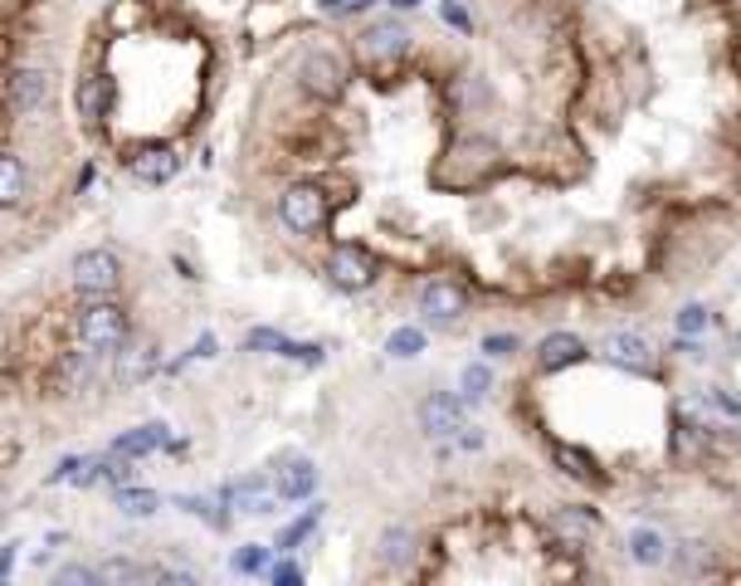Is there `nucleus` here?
<instances>
[{
	"instance_id": "9b49d317",
	"label": "nucleus",
	"mask_w": 741,
	"mask_h": 586,
	"mask_svg": "<svg viewBox=\"0 0 741 586\" xmlns=\"http://www.w3.org/2000/svg\"><path fill=\"white\" fill-rule=\"evenodd\" d=\"M405 44H410V34H405V24H395V20H376V24H370V30L362 34V54L370 59V64L405 54Z\"/></svg>"
},
{
	"instance_id": "f704fd0d",
	"label": "nucleus",
	"mask_w": 741,
	"mask_h": 586,
	"mask_svg": "<svg viewBox=\"0 0 741 586\" xmlns=\"http://www.w3.org/2000/svg\"><path fill=\"white\" fill-rule=\"evenodd\" d=\"M274 582L293 586V582H303V572H298V567H274Z\"/></svg>"
},
{
	"instance_id": "39448f33",
	"label": "nucleus",
	"mask_w": 741,
	"mask_h": 586,
	"mask_svg": "<svg viewBox=\"0 0 741 586\" xmlns=\"http://www.w3.org/2000/svg\"><path fill=\"white\" fill-rule=\"evenodd\" d=\"M327 274H332V284H337V289L362 293V289L376 284V260H370L362 244H337L332 260H327Z\"/></svg>"
},
{
	"instance_id": "ddd939ff",
	"label": "nucleus",
	"mask_w": 741,
	"mask_h": 586,
	"mask_svg": "<svg viewBox=\"0 0 741 586\" xmlns=\"http://www.w3.org/2000/svg\"><path fill=\"white\" fill-rule=\"evenodd\" d=\"M156 362H162V352L152 347V342H122V357H118V382L122 386H138V382H146V376L156 372Z\"/></svg>"
},
{
	"instance_id": "f8f14e48",
	"label": "nucleus",
	"mask_w": 741,
	"mask_h": 586,
	"mask_svg": "<svg viewBox=\"0 0 741 586\" xmlns=\"http://www.w3.org/2000/svg\"><path fill=\"white\" fill-rule=\"evenodd\" d=\"M181 171V156L171 152V146H142L138 156H132V176L146 181V186H162Z\"/></svg>"
},
{
	"instance_id": "f257e3e1",
	"label": "nucleus",
	"mask_w": 741,
	"mask_h": 586,
	"mask_svg": "<svg viewBox=\"0 0 741 586\" xmlns=\"http://www.w3.org/2000/svg\"><path fill=\"white\" fill-rule=\"evenodd\" d=\"M79 342L93 352H118L128 342V313L118 303H93V309L79 313Z\"/></svg>"
},
{
	"instance_id": "f3484780",
	"label": "nucleus",
	"mask_w": 741,
	"mask_h": 586,
	"mask_svg": "<svg viewBox=\"0 0 741 586\" xmlns=\"http://www.w3.org/2000/svg\"><path fill=\"white\" fill-rule=\"evenodd\" d=\"M278 498H307L317 488V469H313V459H288L278 469Z\"/></svg>"
},
{
	"instance_id": "dca6fc26",
	"label": "nucleus",
	"mask_w": 741,
	"mask_h": 586,
	"mask_svg": "<svg viewBox=\"0 0 741 586\" xmlns=\"http://www.w3.org/2000/svg\"><path fill=\"white\" fill-rule=\"evenodd\" d=\"M415 533L410 528H386V533H380V543H376V557H380V567H395V572H400V567H410V562H415Z\"/></svg>"
},
{
	"instance_id": "b1692460",
	"label": "nucleus",
	"mask_w": 741,
	"mask_h": 586,
	"mask_svg": "<svg viewBox=\"0 0 741 586\" xmlns=\"http://www.w3.org/2000/svg\"><path fill=\"white\" fill-rule=\"evenodd\" d=\"M118 508L132 513V518H146L156 508V494L152 488H118Z\"/></svg>"
},
{
	"instance_id": "aec40b11",
	"label": "nucleus",
	"mask_w": 741,
	"mask_h": 586,
	"mask_svg": "<svg viewBox=\"0 0 741 586\" xmlns=\"http://www.w3.org/2000/svg\"><path fill=\"white\" fill-rule=\"evenodd\" d=\"M629 557L639 562V567H659V562H669V543H663L653 528H639L629 537Z\"/></svg>"
},
{
	"instance_id": "a211bd4d",
	"label": "nucleus",
	"mask_w": 741,
	"mask_h": 586,
	"mask_svg": "<svg viewBox=\"0 0 741 586\" xmlns=\"http://www.w3.org/2000/svg\"><path fill=\"white\" fill-rule=\"evenodd\" d=\"M108 103H113V79H108V73H93V79H83V89H79V113L89 118V122H103Z\"/></svg>"
},
{
	"instance_id": "393cba45",
	"label": "nucleus",
	"mask_w": 741,
	"mask_h": 586,
	"mask_svg": "<svg viewBox=\"0 0 741 586\" xmlns=\"http://www.w3.org/2000/svg\"><path fill=\"white\" fill-rule=\"evenodd\" d=\"M317 518H323V508H307L298 523H288V528H283V537H278V547H283V553H288V547H298L303 537L317 528Z\"/></svg>"
},
{
	"instance_id": "9d476101",
	"label": "nucleus",
	"mask_w": 741,
	"mask_h": 586,
	"mask_svg": "<svg viewBox=\"0 0 741 586\" xmlns=\"http://www.w3.org/2000/svg\"><path fill=\"white\" fill-rule=\"evenodd\" d=\"M419 309L435 317V323H454L468 309V293L454 279H435V284H425V293H419Z\"/></svg>"
},
{
	"instance_id": "c85d7f7f",
	"label": "nucleus",
	"mask_w": 741,
	"mask_h": 586,
	"mask_svg": "<svg viewBox=\"0 0 741 586\" xmlns=\"http://www.w3.org/2000/svg\"><path fill=\"white\" fill-rule=\"evenodd\" d=\"M708 327V309H698V303H688L683 313H678V333H702Z\"/></svg>"
},
{
	"instance_id": "1a4fd4ad",
	"label": "nucleus",
	"mask_w": 741,
	"mask_h": 586,
	"mask_svg": "<svg viewBox=\"0 0 741 586\" xmlns=\"http://www.w3.org/2000/svg\"><path fill=\"white\" fill-rule=\"evenodd\" d=\"M600 352H605V362L625 366V372H653V347L639 333H610Z\"/></svg>"
},
{
	"instance_id": "72a5a7b5",
	"label": "nucleus",
	"mask_w": 741,
	"mask_h": 586,
	"mask_svg": "<svg viewBox=\"0 0 741 586\" xmlns=\"http://www.w3.org/2000/svg\"><path fill=\"white\" fill-rule=\"evenodd\" d=\"M444 20H449V24H459V30H468V16H464V6H454V0H449V6H444Z\"/></svg>"
},
{
	"instance_id": "6ab92c4d",
	"label": "nucleus",
	"mask_w": 741,
	"mask_h": 586,
	"mask_svg": "<svg viewBox=\"0 0 741 586\" xmlns=\"http://www.w3.org/2000/svg\"><path fill=\"white\" fill-rule=\"evenodd\" d=\"M156 445H166V425H138L132 435H122L118 440V455H128V459H138V455H152Z\"/></svg>"
},
{
	"instance_id": "4468645a",
	"label": "nucleus",
	"mask_w": 741,
	"mask_h": 586,
	"mask_svg": "<svg viewBox=\"0 0 741 586\" xmlns=\"http://www.w3.org/2000/svg\"><path fill=\"white\" fill-rule=\"evenodd\" d=\"M580 357H586V342H580L576 333H551L537 347V366H541V372H561V366H576Z\"/></svg>"
},
{
	"instance_id": "473e14b6",
	"label": "nucleus",
	"mask_w": 741,
	"mask_h": 586,
	"mask_svg": "<svg viewBox=\"0 0 741 586\" xmlns=\"http://www.w3.org/2000/svg\"><path fill=\"white\" fill-rule=\"evenodd\" d=\"M712 406L718 411H727V415H741V401H732L727 391H712Z\"/></svg>"
},
{
	"instance_id": "2eb2a0df",
	"label": "nucleus",
	"mask_w": 741,
	"mask_h": 586,
	"mask_svg": "<svg viewBox=\"0 0 741 586\" xmlns=\"http://www.w3.org/2000/svg\"><path fill=\"white\" fill-rule=\"evenodd\" d=\"M225 498H230V504L240 508V513H268V508H274V498H278V488H274V484H264V479L254 474V479L230 484V488H225Z\"/></svg>"
},
{
	"instance_id": "f03ea898",
	"label": "nucleus",
	"mask_w": 741,
	"mask_h": 586,
	"mask_svg": "<svg viewBox=\"0 0 741 586\" xmlns=\"http://www.w3.org/2000/svg\"><path fill=\"white\" fill-rule=\"evenodd\" d=\"M278 215L293 235H313V230H323V220H327V195L317 186H307V181H298V186L283 191Z\"/></svg>"
},
{
	"instance_id": "2f4dec72",
	"label": "nucleus",
	"mask_w": 741,
	"mask_h": 586,
	"mask_svg": "<svg viewBox=\"0 0 741 586\" xmlns=\"http://www.w3.org/2000/svg\"><path fill=\"white\" fill-rule=\"evenodd\" d=\"M512 347H517V337H508V333H498V337H488V342H484V352H493V357H508Z\"/></svg>"
},
{
	"instance_id": "0eeeda50",
	"label": "nucleus",
	"mask_w": 741,
	"mask_h": 586,
	"mask_svg": "<svg viewBox=\"0 0 741 586\" xmlns=\"http://www.w3.org/2000/svg\"><path fill=\"white\" fill-rule=\"evenodd\" d=\"M49 93H54V83H49L44 69H20L16 79H10V108H16L20 118H34L49 108Z\"/></svg>"
},
{
	"instance_id": "c9c22d12",
	"label": "nucleus",
	"mask_w": 741,
	"mask_h": 586,
	"mask_svg": "<svg viewBox=\"0 0 741 586\" xmlns=\"http://www.w3.org/2000/svg\"><path fill=\"white\" fill-rule=\"evenodd\" d=\"M362 0H323V10H356Z\"/></svg>"
},
{
	"instance_id": "20e7f679",
	"label": "nucleus",
	"mask_w": 741,
	"mask_h": 586,
	"mask_svg": "<svg viewBox=\"0 0 741 586\" xmlns=\"http://www.w3.org/2000/svg\"><path fill=\"white\" fill-rule=\"evenodd\" d=\"M449 156L454 162H449V171H444V181H454V186H474V181H484L488 171L498 166V146H493L488 138H464Z\"/></svg>"
},
{
	"instance_id": "7c9ffc66",
	"label": "nucleus",
	"mask_w": 741,
	"mask_h": 586,
	"mask_svg": "<svg viewBox=\"0 0 741 586\" xmlns=\"http://www.w3.org/2000/svg\"><path fill=\"white\" fill-rule=\"evenodd\" d=\"M59 582H64V586H89V582H98V567H64V572H59Z\"/></svg>"
},
{
	"instance_id": "a878e982",
	"label": "nucleus",
	"mask_w": 741,
	"mask_h": 586,
	"mask_svg": "<svg viewBox=\"0 0 741 586\" xmlns=\"http://www.w3.org/2000/svg\"><path fill=\"white\" fill-rule=\"evenodd\" d=\"M415 352H425V333H419V327L390 333V357H415Z\"/></svg>"
},
{
	"instance_id": "4be33fe9",
	"label": "nucleus",
	"mask_w": 741,
	"mask_h": 586,
	"mask_svg": "<svg viewBox=\"0 0 741 586\" xmlns=\"http://www.w3.org/2000/svg\"><path fill=\"white\" fill-rule=\"evenodd\" d=\"M146 577H162V572L142 567V562H128V557H113L98 567V582H146Z\"/></svg>"
},
{
	"instance_id": "bb28decb",
	"label": "nucleus",
	"mask_w": 741,
	"mask_h": 586,
	"mask_svg": "<svg viewBox=\"0 0 741 586\" xmlns=\"http://www.w3.org/2000/svg\"><path fill=\"white\" fill-rule=\"evenodd\" d=\"M488 386H493V372H488V366H468V372H464V401H484Z\"/></svg>"
},
{
	"instance_id": "6e6552de",
	"label": "nucleus",
	"mask_w": 741,
	"mask_h": 586,
	"mask_svg": "<svg viewBox=\"0 0 741 586\" xmlns=\"http://www.w3.org/2000/svg\"><path fill=\"white\" fill-rule=\"evenodd\" d=\"M419 421H425V431L435 440H454V435H468V421H464V406L454 396H425V406H419Z\"/></svg>"
},
{
	"instance_id": "7ed1b4c3",
	"label": "nucleus",
	"mask_w": 741,
	"mask_h": 586,
	"mask_svg": "<svg viewBox=\"0 0 741 586\" xmlns=\"http://www.w3.org/2000/svg\"><path fill=\"white\" fill-rule=\"evenodd\" d=\"M73 284L79 293H93V299H108L122 284V260L113 250H83L73 260Z\"/></svg>"
},
{
	"instance_id": "412c9836",
	"label": "nucleus",
	"mask_w": 741,
	"mask_h": 586,
	"mask_svg": "<svg viewBox=\"0 0 741 586\" xmlns=\"http://www.w3.org/2000/svg\"><path fill=\"white\" fill-rule=\"evenodd\" d=\"M24 195V162L16 152H0V205H20Z\"/></svg>"
},
{
	"instance_id": "c756f323",
	"label": "nucleus",
	"mask_w": 741,
	"mask_h": 586,
	"mask_svg": "<svg viewBox=\"0 0 741 586\" xmlns=\"http://www.w3.org/2000/svg\"><path fill=\"white\" fill-rule=\"evenodd\" d=\"M556 459L566 464V474H576V479H596V469H590L586 455H571V449H556Z\"/></svg>"
},
{
	"instance_id": "cd10ccee",
	"label": "nucleus",
	"mask_w": 741,
	"mask_h": 586,
	"mask_svg": "<svg viewBox=\"0 0 741 586\" xmlns=\"http://www.w3.org/2000/svg\"><path fill=\"white\" fill-rule=\"evenodd\" d=\"M230 567L234 572H264L268 567V553H264V547H240V553L230 557Z\"/></svg>"
},
{
	"instance_id": "5701e85b",
	"label": "nucleus",
	"mask_w": 741,
	"mask_h": 586,
	"mask_svg": "<svg viewBox=\"0 0 741 586\" xmlns=\"http://www.w3.org/2000/svg\"><path fill=\"white\" fill-rule=\"evenodd\" d=\"M93 376V347H83V352H69L64 366H59V382H64V391H79L83 382Z\"/></svg>"
},
{
	"instance_id": "423d86ee",
	"label": "nucleus",
	"mask_w": 741,
	"mask_h": 586,
	"mask_svg": "<svg viewBox=\"0 0 741 586\" xmlns=\"http://www.w3.org/2000/svg\"><path fill=\"white\" fill-rule=\"evenodd\" d=\"M298 79H303V89H307V93H317V98H337V93H342V83H347V69H342V59H337V54H327V49H313V54L303 59Z\"/></svg>"
}]
</instances>
